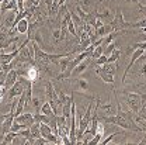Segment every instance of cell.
Returning a JSON list of instances; mask_svg holds the SVG:
<instances>
[{
	"label": "cell",
	"instance_id": "30",
	"mask_svg": "<svg viewBox=\"0 0 146 145\" xmlns=\"http://www.w3.org/2000/svg\"><path fill=\"white\" fill-rule=\"evenodd\" d=\"M124 1H127V3H139L141 0H124Z\"/></svg>",
	"mask_w": 146,
	"mask_h": 145
},
{
	"label": "cell",
	"instance_id": "2",
	"mask_svg": "<svg viewBox=\"0 0 146 145\" xmlns=\"http://www.w3.org/2000/svg\"><path fill=\"white\" fill-rule=\"evenodd\" d=\"M110 24H111V27H112L114 31H127L128 21L124 20L122 11H121L119 7L117 9V11H115V14H114V18H112V21H111Z\"/></svg>",
	"mask_w": 146,
	"mask_h": 145
},
{
	"label": "cell",
	"instance_id": "31",
	"mask_svg": "<svg viewBox=\"0 0 146 145\" xmlns=\"http://www.w3.org/2000/svg\"><path fill=\"white\" fill-rule=\"evenodd\" d=\"M0 71H1V65H0Z\"/></svg>",
	"mask_w": 146,
	"mask_h": 145
},
{
	"label": "cell",
	"instance_id": "24",
	"mask_svg": "<svg viewBox=\"0 0 146 145\" xmlns=\"http://www.w3.org/2000/svg\"><path fill=\"white\" fill-rule=\"evenodd\" d=\"M52 39H54L55 42H58V41H60V27H55L54 30H52Z\"/></svg>",
	"mask_w": 146,
	"mask_h": 145
},
{
	"label": "cell",
	"instance_id": "3",
	"mask_svg": "<svg viewBox=\"0 0 146 145\" xmlns=\"http://www.w3.org/2000/svg\"><path fill=\"white\" fill-rule=\"evenodd\" d=\"M13 121H14V111H11V110H10V111L6 114V118H4V121H3L1 127H0V144H1L3 137H4V135H6L9 131H10Z\"/></svg>",
	"mask_w": 146,
	"mask_h": 145
},
{
	"label": "cell",
	"instance_id": "23",
	"mask_svg": "<svg viewBox=\"0 0 146 145\" xmlns=\"http://www.w3.org/2000/svg\"><path fill=\"white\" fill-rule=\"evenodd\" d=\"M104 54V48H103V45H98V47H96L94 48V51H93V55H91V58H98V56H101V55Z\"/></svg>",
	"mask_w": 146,
	"mask_h": 145
},
{
	"label": "cell",
	"instance_id": "18",
	"mask_svg": "<svg viewBox=\"0 0 146 145\" xmlns=\"http://www.w3.org/2000/svg\"><path fill=\"white\" fill-rule=\"evenodd\" d=\"M41 113H44V114H46V116H52V114H55L49 102H45V103L41 106Z\"/></svg>",
	"mask_w": 146,
	"mask_h": 145
},
{
	"label": "cell",
	"instance_id": "29",
	"mask_svg": "<svg viewBox=\"0 0 146 145\" xmlns=\"http://www.w3.org/2000/svg\"><path fill=\"white\" fill-rule=\"evenodd\" d=\"M4 118H6V114H0V127H1V124H3Z\"/></svg>",
	"mask_w": 146,
	"mask_h": 145
},
{
	"label": "cell",
	"instance_id": "14",
	"mask_svg": "<svg viewBox=\"0 0 146 145\" xmlns=\"http://www.w3.org/2000/svg\"><path fill=\"white\" fill-rule=\"evenodd\" d=\"M77 4H79L86 13H93V11H94V1H93V0H77Z\"/></svg>",
	"mask_w": 146,
	"mask_h": 145
},
{
	"label": "cell",
	"instance_id": "17",
	"mask_svg": "<svg viewBox=\"0 0 146 145\" xmlns=\"http://www.w3.org/2000/svg\"><path fill=\"white\" fill-rule=\"evenodd\" d=\"M103 68H104V71H106V72L114 75V73L118 71V63H117V62H107V63H104V65H103Z\"/></svg>",
	"mask_w": 146,
	"mask_h": 145
},
{
	"label": "cell",
	"instance_id": "32",
	"mask_svg": "<svg viewBox=\"0 0 146 145\" xmlns=\"http://www.w3.org/2000/svg\"><path fill=\"white\" fill-rule=\"evenodd\" d=\"M0 7H1V3H0Z\"/></svg>",
	"mask_w": 146,
	"mask_h": 145
},
{
	"label": "cell",
	"instance_id": "5",
	"mask_svg": "<svg viewBox=\"0 0 146 145\" xmlns=\"http://www.w3.org/2000/svg\"><path fill=\"white\" fill-rule=\"evenodd\" d=\"M24 90H25V85L18 79L17 82H16V83L7 90V94H9V97L13 100V99H16V97H20V96L24 93Z\"/></svg>",
	"mask_w": 146,
	"mask_h": 145
},
{
	"label": "cell",
	"instance_id": "6",
	"mask_svg": "<svg viewBox=\"0 0 146 145\" xmlns=\"http://www.w3.org/2000/svg\"><path fill=\"white\" fill-rule=\"evenodd\" d=\"M14 121L20 123V124H24L25 127L30 128L35 123V118H34V114H31V113H21L18 116H14Z\"/></svg>",
	"mask_w": 146,
	"mask_h": 145
},
{
	"label": "cell",
	"instance_id": "26",
	"mask_svg": "<svg viewBox=\"0 0 146 145\" xmlns=\"http://www.w3.org/2000/svg\"><path fill=\"white\" fill-rule=\"evenodd\" d=\"M76 14L82 18L83 21H84V18H86V16H87V13H86V11H84V10H83V9L79 6V4H76Z\"/></svg>",
	"mask_w": 146,
	"mask_h": 145
},
{
	"label": "cell",
	"instance_id": "13",
	"mask_svg": "<svg viewBox=\"0 0 146 145\" xmlns=\"http://www.w3.org/2000/svg\"><path fill=\"white\" fill-rule=\"evenodd\" d=\"M28 27H30L28 18H23V20H20L17 24H16L14 30L17 31L18 34H27V33H28Z\"/></svg>",
	"mask_w": 146,
	"mask_h": 145
},
{
	"label": "cell",
	"instance_id": "15",
	"mask_svg": "<svg viewBox=\"0 0 146 145\" xmlns=\"http://www.w3.org/2000/svg\"><path fill=\"white\" fill-rule=\"evenodd\" d=\"M30 131H31V138H38V137H41V123H38L35 121L31 127H30Z\"/></svg>",
	"mask_w": 146,
	"mask_h": 145
},
{
	"label": "cell",
	"instance_id": "1",
	"mask_svg": "<svg viewBox=\"0 0 146 145\" xmlns=\"http://www.w3.org/2000/svg\"><path fill=\"white\" fill-rule=\"evenodd\" d=\"M125 94V103H127L128 109L131 110L133 114H141V111L143 109V96L135 92H124Z\"/></svg>",
	"mask_w": 146,
	"mask_h": 145
},
{
	"label": "cell",
	"instance_id": "7",
	"mask_svg": "<svg viewBox=\"0 0 146 145\" xmlns=\"http://www.w3.org/2000/svg\"><path fill=\"white\" fill-rule=\"evenodd\" d=\"M96 104H97L98 109L104 113V116H114V114H117V103L112 104V103L107 102L106 104H101V103H100V99L97 97V99H96Z\"/></svg>",
	"mask_w": 146,
	"mask_h": 145
},
{
	"label": "cell",
	"instance_id": "12",
	"mask_svg": "<svg viewBox=\"0 0 146 145\" xmlns=\"http://www.w3.org/2000/svg\"><path fill=\"white\" fill-rule=\"evenodd\" d=\"M18 80V73L16 69H11L10 72L7 73V76H6V82H4V88L9 90L16 82Z\"/></svg>",
	"mask_w": 146,
	"mask_h": 145
},
{
	"label": "cell",
	"instance_id": "4",
	"mask_svg": "<svg viewBox=\"0 0 146 145\" xmlns=\"http://www.w3.org/2000/svg\"><path fill=\"white\" fill-rule=\"evenodd\" d=\"M145 54V51L142 49V48H136V49H133L132 51V55H131V61L128 62V66L125 68V72H124V76H122V82H125L127 80V76L128 73H129V71L132 69V66H133V63L135 62H138V59L142 56V55Z\"/></svg>",
	"mask_w": 146,
	"mask_h": 145
},
{
	"label": "cell",
	"instance_id": "33",
	"mask_svg": "<svg viewBox=\"0 0 146 145\" xmlns=\"http://www.w3.org/2000/svg\"><path fill=\"white\" fill-rule=\"evenodd\" d=\"M145 39H146V37H145Z\"/></svg>",
	"mask_w": 146,
	"mask_h": 145
},
{
	"label": "cell",
	"instance_id": "20",
	"mask_svg": "<svg viewBox=\"0 0 146 145\" xmlns=\"http://www.w3.org/2000/svg\"><path fill=\"white\" fill-rule=\"evenodd\" d=\"M119 56H121V49H119V47H118V48H115V49L112 51V54L108 56L107 62H117Z\"/></svg>",
	"mask_w": 146,
	"mask_h": 145
},
{
	"label": "cell",
	"instance_id": "8",
	"mask_svg": "<svg viewBox=\"0 0 146 145\" xmlns=\"http://www.w3.org/2000/svg\"><path fill=\"white\" fill-rule=\"evenodd\" d=\"M94 13H96V16H98L103 21L107 20L108 23H111L112 18H114V13L111 11L110 7H97V9H94Z\"/></svg>",
	"mask_w": 146,
	"mask_h": 145
},
{
	"label": "cell",
	"instance_id": "21",
	"mask_svg": "<svg viewBox=\"0 0 146 145\" xmlns=\"http://www.w3.org/2000/svg\"><path fill=\"white\" fill-rule=\"evenodd\" d=\"M107 59H108V56L103 54L101 56H98V58H96V59H94V63H96L97 66H103L104 63H107Z\"/></svg>",
	"mask_w": 146,
	"mask_h": 145
},
{
	"label": "cell",
	"instance_id": "16",
	"mask_svg": "<svg viewBox=\"0 0 146 145\" xmlns=\"http://www.w3.org/2000/svg\"><path fill=\"white\" fill-rule=\"evenodd\" d=\"M17 137V132H14V131H9L4 137H3V140H1V145H10L13 144V140Z\"/></svg>",
	"mask_w": 146,
	"mask_h": 145
},
{
	"label": "cell",
	"instance_id": "25",
	"mask_svg": "<svg viewBox=\"0 0 146 145\" xmlns=\"http://www.w3.org/2000/svg\"><path fill=\"white\" fill-rule=\"evenodd\" d=\"M117 45H118V44H117L115 41H114V42H111L110 45H107V48L104 49V55H107V56H110V55L112 54V51H114V49L117 48Z\"/></svg>",
	"mask_w": 146,
	"mask_h": 145
},
{
	"label": "cell",
	"instance_id": "19",
	"mask_svg": "<svg viewBox=\"0 0 146 145\" xmlns=\"http://www.w3.org/2000/svg\"><path fill=\"white\" fill-rule=\"evenodd\" d=\"M31 41H34V42H36L39 47H42L44 44H45V41H44V38H42V34H41V31H39V28L36 30L35 33H34V35H33V39Z\"/></svg>",
	"mask_w": 146,
	"mask_h": 145
},
{
	"label": "cell",
	"instance_id": "9",
	"mask_svg": "<svg viewBox=\"0 0 146 145\" xmlns=\"http://www.w3.org/2000/svg\"><path fill=\"white\" fill-rule=\"evenodd\" d=\"M89 90V82L84 76L74 80V90H73V94H77V93H84V92Z\"/></svg>",
	"mask_w": 146,
	"mask_h": 145
},
{
	"label": "cell",
	"instance_id": "27",
	"mask_svg": "<svg viewBox=\"0 0 146 145\" xmlns=\"http://www.w3.org/2000/svg\"><path fill=\"white\" fill-rule=\"evenodd\" d=\"M118 135H119L118 132H112V134H111L110 137H107L106 140H101V141H100V144H101V145H107V144H110V142H111V141H112V140H114L115 137H118Z\"/></svg>",
	"mask_w": 146,
	"mask_h": 145
},
{
	"label": "cell",
	"instance_id": "28",
	"mask_svg": "<svg viewBox=\"0 0 146 145\" xmlns=\"http://www.w3.org/2000/svg\"><path fill=\"white\" fill-rule=\"evenodd\" d=\"M7 73L6 71H0V86H4V82H6V76H7Z\"/></svg>",
	"mask_w": 146,
	"mask_h": 145
},
{
	"label": "cell",
	"instance_id": "22",
	"mask_svg": "<svg viewBox=\"0 0 146 145\" xmlns=\"http://www.w3.org/2000/svg\"><path fill=\"white\" fill-rule=\"evenodd\" d=\"M39 97H36V96H33V99H31V103H33V107L35 110V113H39L41 111V104H39Z\"/></svg>",
	"mask_w": 146,
	"mask_h": 145
},
{
	"label": "cell",
	"instance_id": "11",
	"mask_svg": "<svg viewBox=\"0 0 146 145\" xmlns=\"http://www.w3.org/2000/svg\"><path fill=\"white\" fill-rule=\"evenodd\" d=\"M90 59L91 58H86V59L82 61L79 65H76L74 69L72 71V76H80V75H83L84 71H87V68H89V65H90Z\"/></svg>",
	"mask_w": 146,
	"mask_h": 145
},
{
	"label": "cell",
	"instance_id": "10",
	"mask_svg": "<svg viewBox=\"0 0 146 145\" xmlns=\"http://www.w3.org/2000/svg\"><path fill=\"white\" fill-rule=\"evenodd\" d=\"M96 75H97V76H98L103 82H106V83L114 85V82H115V80H114V75L106 72L103 66H97V68H96Z\"/></svg>",
	"mask_w": 146,
	"mask_h": 145
}]
</instances>
